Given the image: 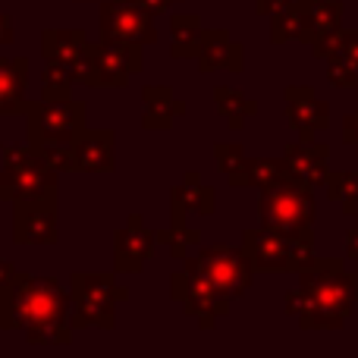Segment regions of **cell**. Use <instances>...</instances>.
<instances>
[{"mask_svg": "<svg viewBox=\"0 0 358 358\" xmlns=\"http://www.w3.org/2000/svg\"><path fill=\"white\" fill-rule=\"evenodd\" d=\"M10 41H13V25H10V19L0 13V48H3V44H10Z\"/></svg>", "mask_w": 358, "mask_h": 358, "instance_id": "34", "label": "cell"}, {"mask_svg": "<svg viewBox=\"0 0 358 358\" xmlns=\"http://www.w3.org/2000/svg\"><path fill=\"white\" fill-rule=\"evenodd\" d=\"M66 311L69 299L60 289V283L50 277H16L3 289V308L0 324L3 327H25L31 340L44 334H66Z\"/></svg>", "mask_w": 358, "mask_h": 358, "instance_id": "2", "label": "cell"}, {"mask_svg": "<svg viewBox=\"0 0 358 358\" xmlns=\"http://www.w3.org/2000/svg\"><path fill=\"white\" fill-rule=\"evenodd\" d=\"M92 69H94L92 85L123 88L129 82V76L142 73V44L104 41L101 38V44H92Z\"/></svg>", "mask_w": 358, "mask_h": 358, "instance_id": "12", "label": "cell"}, {"mask_svg": "<svg viewBox=\"0 0 358 358\" xmlns=\"http://www.w3.org/2000/svg\"><path fill=\"white\" fill-rule=\"evenodd\" d=\"M170 201H173V220H182V214H189V210H195V214H201V217L214 214V189L204 185L198 173L185 176L173 189Z\"/></svg>", "mask_w": 358, "mask_h": 358, "instance_id": "21", "label": "cell"}, {"mask_svg": "<svg viewBox=\"0 0 358 358\" xmlns=\"http://www.w3.org/2000/svg\"><path fill=\"white\" fill-rule=\"evenodd\" d=\"M214 98H217V110H220V117L227 120L229 129H239L242 120L252 117V113L258 110V104H255L252 98H245L242 92H236V88H229V85H217Z\"/></svg>", "mask_w": 358, "mask_h": 358, "instance_id": "25", "label": "cell"}, {"mask_svg": "<svg viewBox=\"0 0 358 358\" xmlns=\"http://www.w3.org/2000/svg\"><path fill=\"white\" fill-rule=\"evenodd\" d=\"M151 248H155V233L142 227V217H129V227L117 233V245H113V255H117V271L120 273H138L148 261Z\"/></svg>", "mask_w": 358, "mask_h": 358, "instance_id": "18", "label": "cell"}, {"mask_svg": "<svg viewBox=\"0 0 358 358\" xmlns=\"http://www.w3.org/2000/svg\"><path fill=\"white\" fill-rule=\"evenodd\" d=\"M44 60L50 66H60L63 73H69L76 82H94V69H92V44L85 41L82 31H69V29H54L44 31Z\"/></svg>", "mask_w": 358, "mask_h": 358, "instance_id": "11", "label": "cell"}, {"mask_svg": "<svg viewBox=\"0 0 358 358\" xmlns=\"http://www.w3.org/2000/svg\"><path fill=\"white\" fill-rule=\"evenodd\" d=\"M327 198L340 204L343 214H358V170H340L327 173Z\"/></svg>", "mask_w": 358, "mask_h": 358, "instance_id": "26", "label": "cell"}, {"mask_svg": "<svg viewBox=\"0 0 358 358\" xmlns=\"http://www.w3.org/2000/svg\"><path fill=\"white\" fill-rule=\"evenodd\" d=\"M242 248L248 252L255 271L280 273L302 271L315 258V233L308 229H283V227H258L245 229Z\"/></svg>", "mask_w": 358, "mask_h": 358, "instance_id": "3", "label": "cell"}, {"mask_svg": "<svg viewBox=\"0 0 358 358\" xmlns=\"http://www.w3.org/2000/svg\"><path fill=\"white\" fill-rule=\"evenodd\" d=\"M129 292L113 283L110 273H76L73 299H76V327H113V305Z\"/></svg>", "mask_w": 358, "mask_h": 358, "instance_id": "7", "label": "cell"}, {"mask_svg": "<svg viewBox=\"0 0 358 358\" xmlns=\"http://www.w3.org/2000/svg\"><path fill=\"white\" fill-rule=\"evenodd\" d=\"M346 258H352V264L358 271V223L349 229V236H346Z\"/></svg>", "mask_w": 358, "mask_h": 358, "instance_id": "33", "label": "cell"}, {"mask_svg": "<svg viewBox=\"0 0 358 358\" xmlns=\"http://www.w3.org/2000/svg\"><path fill=\"white\" fill-rule=\"evenodd\" d=\"M299 29H302V10L296 6H283V10L271 13V41L283 44L289 38H299Z\"/></svg>", "mask_w": 358, "mask_h": 358, "instance_id": "29", "label": "cell"}, {"mask_svg": "<svg viewBox=\"0 0 358 358\" xmlns=\"http://www.w3.org/2000/svg\"><path fill=\"white\" fill-rule=\"evenodd\" d=\"M317 201L315 189L299 179H280V182L261 189L258 195V220L261 227H283V229H308L315 227Z\"/></svg>", "mask_w": 358, "mask_h": 358, "instance_id": "4", "label": "cell"}, {"mask_svg": "<svg viewBox=\"0 0 358 358\" xmlns=\"http://www.w3.org/2000/svg\"><path fill=\"white\" fill-rule=\"evenodd\" d=\"M327 60V79L336 88H358V31H343L336 35V44L330 48Z\"/></svg>", "mask_w": 358, "mask_h": 358, "instance_id": "19", "label": "cell"}, {"mask_svg": "<svg viewBox=\"0 0 358 358\" xmlns=\"http://www.w3.org/2000/svg\"><path fill=\"white\" fill-rule=\"evenodd\" d=\"M201 19L198 13H176L170 19V54L176 60H185V57H195L198 48H201Z\"/></svg>", "mask_w": 358, "mask_h": 358, "instance_id": "24", "label": "cell"}, {"mask_svg": "<svg viewBox=\"0 0 358 358\" xmlns=\"http://www.w3.org/2000/svg\"><path fill=\"white\" fill-rule=\"evenodd\" d=\"M214 157L220 173L227 176L229 185H245V148L239 142H217L214 145Z\"/></svg>", "mask_w": 358, "mask_h": 358, "instance_id": "27", "label": "cell"}, {"mask_svg": "<svg viewBox=\"0 0 358 358\" xmlns=\"http://www.w3.org/2000/svg\"><path fill=\"white\" fill-rule=\"evenodd\" d=\"M69 82H73V76L63 73L60 66H50L48 63V73H44V98H69Z\"/></svg>", "mask_w": 358, "mask_h": 358, "instance_id": "30", "label": "cell"}, {"mask_svg": "<svg viewBox=\"0 0 358 358\" xmlns=\"http://www.w3.org/2000/svg\"><path fill=\"white\" fill-rule=\"evenodd\" d=\"M31 145L41 142H73L85 132V104L69 98H48L44 104L29 107Z\"/></svg>", "mask_w": 358, "mask_h": 358, "instance_id": "8", "label": "cell"}, {"mask_svg": "<svg viewBox=\"0 0 358 358\" xmlns=\"http://www.w3.org/2000/svg\"><path fill=\"white\" fill-rule=\"evenodd\" d=\"M343 29V0H311L302 10V29L296 41L302 44H324Z\"/></svg>", "mask_w": 358, "mask_h": 358, "instance_id": "17", "label": "cell"}, {"mask_svg": "<svg viewBox=\"0 0 358 358\" xmlns=\"http://www.w3.org/2000/svg\"><path fill=\"white\" fill-rule=\"evenodd\" d=\"M330 148L321 142H292L286 145L283 151V167H286V176L289 179H299L305 185H324L327 182V173H330Z\"/></svg>", "mask_w": 358, "mask_h": 358, "instance_id": "14", "label": "cell"}, {"mask_svg": "<svg viewBox=\"0 0 358 358\" xmlns=\"http://www.w3.org/2000/svg\"><path fill=\"white\" fill-rule=\"evenodd\" d=\"M355 273L340 258H311L299 271V286L286 296V315L299 317L302 330H340L355 308Z\"/></svg>", "mask_w": 358, "mask_h": 358, "instance_id": "1", "label": "cell"}, {"mask_svg": "<svg viewBox=\"0 0 358 358\" xmlns=\"http://www.w3.org/2000/svg\"><path fill=\"white\" fill-rule=\"evenodd\" d=\"M142 3L148 6V10H151V13H155V16H157V13H167L170 6L176 3V0H142Z\"/></svg>", "mask_w": 358, "mask_h": 358, "instance_id": "35", "label": "cell"}, {"mask_svg": "<svg viewBox=\"0 0 358 358\" xmlns=\"http://www.w3.org/2000/svg\"><path fill=\"white\" fill-rule=\"evenodd\" d=\"M286 179V167L283 157L280 161H267V157H248L245 161V185H258V189H267V185Z\"/></svg>", "mask_w": 358, "mask_h": 358, "instance_id": "28", "label": "cell"}, {"mask_svg": "<svg viewBox=\"0 0 358 358\" xmlns=\"http://www.w3.org/2000/svg\"><path fill=\"white\" fill-rule=\"evenodd\" d=\"M54 167L44 161L41 148H16L6 155L3 176H0V195L13 201H31V198H54Z\"/></svg>", "mask_w": 358, "mask_h": 358, "instance_id": "5", "label": "cell"}, {"mask_svg": "<svg viewBox=\"0 0 358 358\" xmlns=\"http://www.w3.org/2000/svg\"><path fill=\"white\" fill-rule=\"evenodd\" d=\"M25 60H0V113L25 110Z\"/></svg>", "mask_w": 358, "mask_h": 358, "instance_id": "23", "label": "cell"}, {"mask_svg": "<svg viewBox=\"0 0 358 358\" xmlns=\"http://www.w3.org/2000/svg\"><path fill=\"white\" fill-rule=\"evenodd\" d=\"M101 38L104 41L151 44L157 38L155 13L142 0H107L101 6Z\"/></svg>", "mask_w": 358, "mask_h": 358, "instance_id": "10", "label": "cell"}, {"mask_svg": "<svg viewBox=\"0 0 358 358\" xmlns=\"http://www.w3.org/2000/svg\"><path fill=\"white\" fill-rule=\"evenodd\" d=\"M204 277L214 283V289L223 296V302L233 305L236 299H242L252 286V258H248L245 248L236 245H210L201 248L195 258H189Z\"/></svg>", "mask_w": 358, "mask_h": 358, "instance_id": "6", "label": "cell"}, {"mask_svg": "<svg viewBox=\"0 0 358 358\" xmlns=\"http://www.w3.org/2000/svg\"><path fill=\"white\" fill-rule=\"evenodd\" d=\"M57 239V210L54 198H31L16 201V242H44Z\"/></svg>", "mask_w": 358, "mask_h": 358, "instance_id": "15", "label": "cell"}, {"mask_svg": "<svg viewBox=\"0 0 358 358\" xmlns=\"http://www.w3.org/2000/svg\"><path fill=\"white\" fill-rule=\"evenodd\" d=\"M170 292H173L176 302H182L185 315L198 317V324H201L204 330L214 327L217 317L229 315V305L223 302V296L214 289V283H210L208 277H204L201 271H198L192 261H185V267L179 273H173V280H170Z\"/></svg>", "mask_w": 358, "mask_h": 358, "instance_id": "9", "label": "cell"}, {"mask_svg": "<svg viewBox=\"0 0 358 358\" xmlns=\"http://www.w3.org/2000/svg\"><path fill=\"white\" fill-rule=\"evenodd\" d=\"M245 48L229 38L227 29H210L201 35V48H198V69L201 73H214V69H227V73H242L245 66Z\"/></svg>", "mask_w": 358, "mask_h": 358, "instance_id": "16", "label": "cell"}, {"mask_svg": "<svg viewBox=\"0 0 358 358\" xmlns=\"http://www.w3.org/2000/svg\"><path fill=\"white\" fill-rule=\"evenodd\" d=\"M286 98V117H289L292 129L299 132L302 142H315V136L321 129H327L330 123V107L324 101H317L315 88L308 85H289L283 92Z\"/></svg>", "mask_w": 358, "mask_h": 358, "instance_id": "13", "label": "cell"}, {"mask_svg": "<svg viewBox=\"0 0 358 358\" xmlns=\"http://www.w3.org/2000/svg\"><path fill=\"white\" fill-rule=\"evenodd\" d=\"M142 98H145V117H142L145 129H167L176 117L185 113V104L173 98L170 88H157V85L145 88Z\"/></svg>", "mask_w": 358, "mask_h": 358, "instance_id": "22", "label": "cell"}, {"mask_svg": "<svg viewBox=\"0 0 358 358\" xmlns=\"http://www.w3.org/2000/svg\"><path fill=\"white\" fill-rule=\"evenodd\" d=\"M343 142H346V145H352V148H355V155H358V110L352 113V117H346V120H343Z\"/></svg>", "mask_w": 358, "mask_h": 358, "instance_id": "32", "label": "cell"}, {"mask_svg": "<svg viewBox=\"0 0 358 358\" xmlns=\"http://www.w3.org/2000/svg\"><path fill=\"white\" fill-rule=\"evenodd\" d=\"M73 170H113V132H79L73 138Z\"/></svg>", "mask_w": 358, "mask_h": 358, "instance_id": "20", "label": "cell"}, {"mask_svg": "<svg viewBox=\"0 0 358 358\" xmlns=\"http://www.w3.org/2000/svg\"><path fill=\"white\" fill-rule=\"evenodd\" d=\"M255 13L258 16H271L273 10H283V6H296V10H305V6L311 3V0H255Z\"/></svg>", "mask_w": 358, "mask_h": 358, "instance_id": "31", "label": "cell"}]
</instances>
